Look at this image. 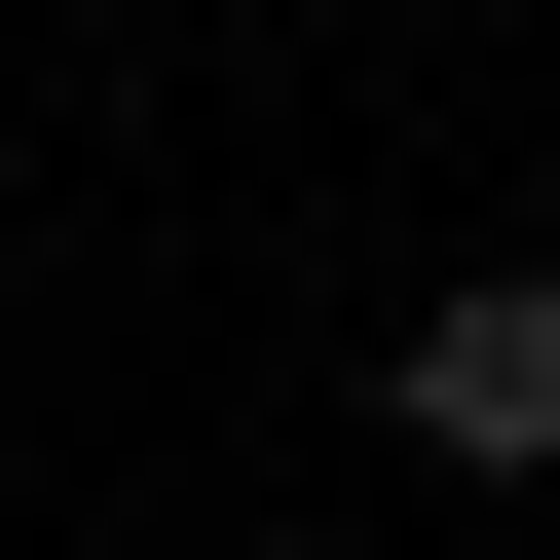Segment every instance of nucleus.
<instances>
[{
    "instance_id": "1",
    "label": "nucleus",
    "mask_w": 560,
    "mask_h": 560,
    "mask_svg": "<svg viewBox=\"0 0 560 560\" xmlns=\"http://www.w3.org/2000/svg\"><path fill=\"white\" fill-rule=\"evenodd\" d=\"M374 411H411L448 486H560V261H486V300H411V337H374Z\"/></svg>"
}]
</instances>
